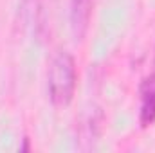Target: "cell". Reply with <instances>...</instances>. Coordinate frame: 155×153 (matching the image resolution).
<instances>
[{
	"label": "cell",
	"mask_w": 155,
	"mask_h": 153,
	"mask_svg": "<svg viewBox=\"0 0 155 153\" xmlns=\"http://www.w3.org/2000/svg\"><path fill=\"white\" fill-rule=\"evenodd\" d=\"M94 0H71V31L76 40H83L87 34L90 16H92Z\"/></svg>",
	"instance_id": "obj_3"
},
{
	"label": "cell",
	"mask_w": 155,
	"mask_h": 153,
	"mask_svg": "<svg viewBox=\"0 0 155 153\" xmlns=\"http://www.w3.org/2000/svg\"><path fill=\"white\" fill-rule=\"evenodd\" d=\"M78 85L76 61L71 52L58 50L47 70V86H49V97L51 103L58 108H65L71 105Z\"/></svg>",
	"instance_id": "obj_1"
},
{
	"label": "cell",
	"mask_w": 155,
	"mask_h": 153,
	"mask_svg": "<svg viewBox=\"0 0 155 153\" xmlns=\"http://www.w3.org/2000/svg\"><path fill=\"white\" fill-rule=\"evenodd\" d=\"M43 2L45 0H22V16L27 24L38 27L41 25V15H43Z\"/></svg>",
	"instance_id": "obj_4"
},
{
	"label": "cell",
	"mask_w": 155,
	"mask_h": 153,
	"mask_svg": "<svg viewBox=\"0 0 155 153\" xmlns=\"http://www.w3.org/2000/svg\"><path fill=\"white\" fill-rule=\"evenodd\" d=\"M139 97H141V110L139 122L143 128H148L155 122V72L148 74L139 83Z\"/></svg>",
	"instance_id": "obj_2"
}]
</instances>
